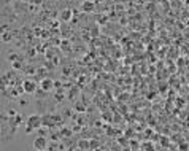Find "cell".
Listing matches in <instances>:
<instances>
[{
  "instance_id": "4",
  "label": "cell",
  "mask_w": 189,
  "mask_h": 151,
  "mask_svg": "<svg viewBox=\"0 0 189 151\" xmlns=\"http://www.w3.org/2000/svg\"><path fill=\"white\" fill-rule=\"evenodd\" d=\"M48 146V139L43 135H38L35 140H33V148L35 150H46Z\"/></svg>"
},
{
  "instance_id": "1",
  "label": "cell",
  "mask_w": 189,
  "mask_h": 151,
  "mask_svg": "<svg viewBox=\"0 0 189 151\" xmlns=\"http://www.w3.org/2000/svg\"><path fill=\"white\" fill-rule=\"evenodd\" d=\"M27 126L29 127H32L33 130H37V129H42L43 127V118L40 115H37V113H33V115H30L29 118H27Z\"/></svg>"
},
{
  "instance_id": "3",
  "label": "cell",
  "mask_w": 189,
  "mask_h": 151,
  "mask_svg": "<svg viewBox=\"0 0 189 151\" xmlns=\"http://www.w3.org/2000/svg\"><path fill=\"white\" fill-rule=\"evenodd\" d=\"M73 15H75V11H73L72 8H64L62 11L59 13V19L62 22H70L73 19Z\"/></svg>"
},
{
  "instance_id": "14",
  "label": "cell",
  "mask_w": 189,
  "mask_h": 151,
  "mask_svg": "<svg viewBox=\"0 0 189 151\" xmlns=\"http://www.w3.org/2000/svg\"><path fill=\"white\" fill-rule=\"evenodd\" d=\"M19 103H21V105H27L29 102H27V100H19Z\"/></svg>"
},
{
  "instance_id": "15",
  "label": "cell",
  "mask_w": 189,
  "mask_h": 151,
  "mask_svg": "<svg viewBox=\"0 0 189 151\" xmlns=\"http://www.w3.org/2000/svg\"><path fill=\"white\" fill-rule=\"evenodd\" d=\"M37 151H46V150H37Z\"/></svg>"
},
{
  "instance_id": "12",
  "label": "cell",
  "mask_w": 189,
  "mask_h": 151,
  "mask_svg": "<svg viewBox=\"0 0 189 151\" xmlns=\"http://www.w3.org/2000/svg\"><path fill=\"white\" fill-rule=\"evenodd\" d=\"M32 130H33V129H32V127H29V126H27V127H26V134H32Z\"/></svg>"
},
{
  "instance_id": "16",
  "label": "cell",
  "mask_w": 189,
  "mask_h": 151,
  "mask_svg": "<svg viewBox=\"0 0 189 151\" xmlns=\"http://www.w3.org/2000/svg\"><path fill=\"white\" fill-rule=\"evenodd\" d=\"M0 132H2V127H0Z\"/></svg>"
},
{
  "instance_id": "5",
  "label": "cell",
  "mask_w": 189,
  "mask_h": 151,
  "mask_svg": "<svg viewBox=\"0 0 189 151\" xmlns=\"http://www.w3.org/2000/svg\"><path fill=\"white\" fill-rule=\"evenodd\" d=\"M38 88L42 89V91H45V92H49V91L54 88V81H53L51 78H43L42 81H40Z\"/></svg>"
},
{
  "instance_id": "2",
  "label": "cell",
  "mask_w": 189,
  "mask_h": 151,
  "mask_svg": "<svg viewBox=\"0 0 189 151\" xmlns=\"http://www.w3.org/2000/svg\"><path fill=\"white\" fill-rule=\"evenodd\" d=\"M22 91H24L26 94H37L38 86H37V83L33 81V80H24V83H22Z\"/></svg>"
},
{
  "instance_id": "11",
  "label": "cell",
  "mask_w": 189,
  "mask_h": 151,
  "mask_svg": "<svg viewBox=\"0 0 189 151\" xmlns=\"http://www.w3.org/2000/svg\"><path fill=\"white\" fill-rule=\"evenodd\" d=\"M76 110H80V112H84V107L81 105V103H78V105H76Z\"/></svg>"
},
{
  "instance_id": "9",
  "label": "cell",
  "mask_w": 189,
  "mask_h": 151,
  "mask_svg": "<svg viewBox=\"0 0 189 151\" xmlns=\"http://www.w3.org/2000/svg\"><path fill=\"white\" fill-rule=\"evenodd\" d=\"M16 59H18V54H16V53H10L8 54V60H11V62H16Z\"/></svg>"
},
{
  "instance_id": "8",
  "label": "cell",
  "mask_w": 189,
  "mask_h": 151,
  "mask_svg": "<svg viewBox=\"0 0 189 151\" xmlns=\"http://www.w3.org/2000/svg\"><path fill=\"white\" fill-rule=\"evenodd\" d=\"M11 38H13V37H11V33H10V32H5L2 35V42H5V43H10V42H11Z\"/></svg>"
},
{
  "instance_id": "13",
  "label": "cell",
  "mask_w": 189,
  "mask_h": 151,
  "mask_svg": "<svg viewBox=\"0 0 189 151\" xmlns=\"http://www.w3.org/2000/svg\"><path fill=\"white\" fill-rule=\"evenodd\" d=\"M33 3H37V5H42L43 0H33Z\"/></svg>"
},
{
  "instance_id": "10",
  "label": "cell",
  "mask_w": 189,
  "mask_h": 151,
  "mask_svg": "<svg viewBox=\"0 0 189 151\" xmlns=\"http://www.w3.org/2000/svg\"><path fill=\"white\" fill-rule=\"evenodd\" d=\"M60 134H62V135H65V137H69V135H70V134H72V132H70L69 129H64V130H62V132H60Z\"/></svg>"
},
{
  "instance_id": "7",
  "label": "cell",
  "mask_w": 189,
  "mask_h": 151,
  "mask_svg": "<svg viewBox=\"0 0 189 151\" xmlns=\"http://www.w3.org/2000/svg\"><path fill=\"white\" fill-rule=\"evenodd\" d=\"M6 88H8V81L3 76H0V92H5Z\"/></svg>"
},
{
  "instance_id": "6",
  "label": "cell",
  "mask_w": 189,
  "mask_h": 151,
  "mask_svg": "<svg viewBox=\"0 0 189 151\" xmlns=\"http://www.w3.org/2000/svg\"><path fill=\"white\" fill-rule=\"evenodd\" d=\"M94 10H96V2H94V0H84V2L81 3V11L92 13Z\"/></svg>"
}]
</instances>
